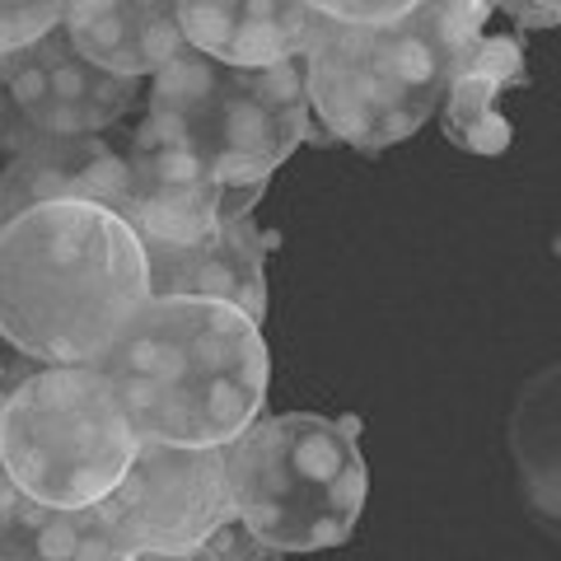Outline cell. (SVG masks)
Listing matches in <instances>:
<instances>
[{
  "label": "cell",
  "instance_id": "obj_16",
  "mask_svg": "<svg viewBox=\"0 0 561 561\" xmlns=\"http://www.w3.org/2000/svg\"><path fill=\"white\" fill-rule=\"evenodd\" d=\"M557 389H561L557 365H548L542 375L524 383V393L511 412V449L524 472V491L548 515V524H557V431H561Z\"/></svg>",
  "mask_w": 561,
  "mask_h": 561
},
{
  "label": "cell",
  "instance_id": "obj_12",
  "mask_svg": "<svg viewBox=\"0 0 561 561\" xmlns=\"http://www.w3.org/2000/svg\"><path fill=\"white\" fill-rule=\"evenodd\" d=\"M173 10L183 43L225 66L295 61L319 24L309 0H173Z\"/></svg>",
  "mask_w": 561,
  "mask_h": 561
},
{
  "label": "cell",
  "instance_id": "obj_18",
  "mask_svg": "<svg viewBox=\"0 0 561 561\" xmlns=\"http://www.w3.org/2000/svg\"><path fill=\"white\" fill-rule=\"evenodd\" d=\"M416 0H309V10L332 24H356V28H379L402 20Z\"/></svg>",
  "mask_w": 561,
  "mask_h": 561
},
{
  "label": "cell",
  "instance_id": "obj_6",
  "mask_svg": "<svg viewBox=\"0 0 561 561\" xmlns=\"http://www.w3.org/2000/svg\"><path fill=\"white\" fill-rule=\"evenodd\" d=\"M94 511L122 557H192L230 519L225 459L216 445L140 440Z\"/></svg>",
  "mask_w": 561,
  "mask_h": 561
},
{
  "label": "cell",
  "instance_id": "obj_8",
  "mask_svg": "<svg viewBox=\"0 0 561 561\" xmlns=\"http://www.w3.org/2000/svg\"><path fill=\"white\" fill-rule=\"evenodd\" d=\"M146 80L113 76L94 66L84 51L66 38V28H47L20 51L0 57V94L20 113L28 131L51 136H90L113 131L131 117Z\"/></svg>",
  "mask_w": 561,
  "mask_h": 561
},
{
  "label": "cell",
  "instance_id": "obj_3",
  "mask_svg": "<svg viewBox=\"0 0 561 561\" xmlns=\"http://www.w3.org/2000/svg\"><path fill=\"white\" fill-rule=\"evenodd\" d=\"M220 459L230 515L267 552H319L356 534L370 491L356 416H253Z\"/></svg>",
  "mask_w": 561,
  "mask_h": 561
},
{
  "label": "cell",
  "instance_id": "obj_10",
  "mask_svg": "<svg viewBox=\"0 0 561 561\" xmlns=\"http://www.w3.org/2000/svg\"><path fill=\"white\" fill-rule=\"evenodd\" d=\"M131 131L51 136L24 131L10 160L0 164V225L38 202H99L127 216L131 202Z\"/></svg>",
  "mask_w": 561,
  "mask_h": 561
},
{
  "label": "cell",
  "instance_id": "obj_4",
  "mask_svg": "<svg viewBox=\"0 0 561 561\" xmlns=\"http://www.w3.org/2000/svg\"><path fill=\"white\" fill-rule=\"evenodd\" d=\"M146 113L179 131L220 183H267L305 140H328L309 113L300 57L225 66L183 43L146 76Z\"/></svg>",
  "mask_w": 561,
  "mask_h": 561
},
{
  "label": "cell",
  "instance_id": "obj_13",
  "mask_svg": "<svg viewBox=\"0 0 561 561\" xmlns=\"http://www.w3.org/2000/svg\"><path fill=\"white\" fill-rule=\"evenodd\" d=\"M529 66H524L519 28L482 33L478 47L463 57V66L449 76L435 122L459 150L472 154H505L511 150V122L501 113L505 90H524Z\"/></svg>",
  "mask_w": 561,
  "mask_h": 561
},
{
  "label": "cell",
  "instance_id": "obj_19",
  "mask_svg": "<svg viewBox=\"0 0 561 561\" xmlns=\"http://www.w3.org/2000/svg\"><path fill=\"white\" fill-rule=\"evenodd\" d=\"M491 10H505L515 28H552L561 20V0H491Z\"/></svg>",
  "mask_w": 561,
  "mask_h": 561
},
{
  "label": "cell",
  "instance_id": "obj_1",
  "mask_svg": "<svg viewBox=\"0 0 561 561\" xmlns=\"http://www.w3.org/2000/svg\"><path fill=\"white\" fill-rule=\"evenodd\" d=\"M150 300L146 243L99 202H38L0 225V346L99 365Z\"/></svg>",
  "mask_w": 561,
  "mask_h": 561
},
{
  "label": "cell",
  "instance_id": "obj_14",
  "mask_svg": "<svg viewBox=\"0 0 561 561\" xmlns=\"http://www.w3.org/2000/svg\"><path fill=\"white\" fill-rule=\"evenodd\" d=\"M61 28L94 66L146 80L183 47L173 0H66Z\"/></svg>",
  "mask_w": 561,
  "mask_h": 561
},
{
  "label": "cell",
  "instance_id": "obj_11",
  "mask_svg": "<svg viewBox=\"0 0 561 561\" xmlns=\"http://www.w3.org/2000/svg\"><path fill=\"white\" fill-rule=\"evenodd\" d=\"M146 243L150 295H206V300L239 305L262 323L267 319V253L280 234L262 230L253 210L220 220V230L202 243Z\"/></svg>",
  "mask_w": 561,
  "mask_h": 561
},
{
  "label": "cell",
  "instance_id": "obj_15",
  "mask_svg": "<svg viewBox=\"0 0 561 561\" xmlns=\"http://www.w3.org/2000/svg\"><path fill=\"white\" fill-rule=\"evenodd\" d=\"M0 557H47V561H122L113 534L94 505L57 511L28 501L24 491L0 511Z\"/></svg>",
  "mask_w": 561,
  "mask_h": 561
},
{
  "label": "cell",
  "instance_id": "obj_20",
  "mask_svg": "<svg viewBox=\"0 0 561 561\" xmlns=\"http://www.w3.org/2000/svg\"><path fill=\"white\" fill-rule=\"evenodd\" d=\"M28 370H33V360H28V356H20V351H0V402L10 398V389H14V383H20ZM14 496H20V486L10 482L5 463H0V511H5Z\"/></svg>",
  "mask_w": 561,
  "mask_h": 561
},
{
  "label": "cell",
  "instance_id": "obj_5",
  "mask_svg": "<svg viewBox=\"0 0 561 561\" xmlns=\"http://www.w3.org/2000/svg\"><path fill=\"white\" fill-rule=\"evenodd\" d=\"M140 435L99 365H33L0 402V463L28 501L80 511L113 491Z\"/></svg>",
  "mask_w": 561,
  "mask_h": 561
},
{
  "label": "cell",
  "instance_id": "obj_17",
  "mask_svg": "<svg viewBox=\"0 0 561 561\" xmlns=\"http://www.w3.org/2000/svg\"><path fill=\"white\" fill-rule=\"evenodd\" d=\"M61 10H66V0H0V57L28 47L47 28H57Z\"/></svg>",
  "mask_w": 561,
  "mask_h": 561
},
{
  "label": "cell",
  "instance_id": "obj_7",
  "mask_svg": "<svg viewBox=\"0 0 561 561\" xmlns=\"http://www.w3.org/2000/svg\"><path fill=\"white\" fill-rule=\"evenodd\" d=\"M300 76L319 131L351 150L379 154L416 136L435 117L431 103L402 90L398 76L370 47V33L356 24H313L300 51Z\"/></svg>",
  "mask_w": 561,
  "mask_h": 561
},
{
  "label": "cell",
  "instance_id": "obj_9",
  "mask_svg": "<svg viewBox=\"0 0 561 561\" xmlns=\"http://www.w3.org/2000/svg\"><path fill=\"white\" fill-rule=\"evenodd\" d=\"M131 202L127 220L140 239L154 243H202L220 230L225 183L206 169V160L160 117L140 113L131 127Z\"/></svg>",
  "mask_w": 561,
  "mask_h": 561
},
{
  "label": "cell",
  "instance_id": "obj_2",
  "mask_svg": "<svg viewBox=\"0 0 561 561\" xmlns=\"http://www.w3.org/2000/svg\"><path fill=\"white\" fill-rule=\"evenodd\" d=\"M99 370L140 440L230 445L267 402V337L253 313L206 295H150Z\"/></svg>",
  "mask_w": 561,
  "mask_h": 561
}]
</instances>
